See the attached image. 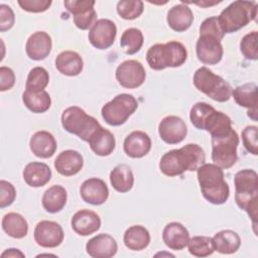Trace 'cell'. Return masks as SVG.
Segmentation results:
<instances>
[{
    "instance_id": "6da1fadb",
    "label": "cell",
    "mask_w": 258,
    "mask_h": 258,
    "mask_svg": "<svg viewBox=\"0 0 258 258\" xmlns=\"http://www.w3.org/2000/svg\"><path fill=\"white\" fill-rule=\"evenodd\" d=\"M206 163L204 149L196 144L188 143L179 149H172L162 155L159 169L166 176H176L184 171H195Z\"/></svg>"
},
{
    "instance_id": "7a4b0ae2",
    "label": "cell",
    "mask_w": 258,
    "mask_h": 258,
    "mask_svg": "<svg viewBox=\"0 0 258 258\" xmlns=\"http://www.w3.org/2000/svg\"><path fill=\"white\" fill-rule=\"evenodd\" d=\"M197 176L204 198L213 205L225 204L230 196V187L224 171L215 163H204L197 169Z\"/></svg>"
},
{
    "instance_id": "3957f363",
    "label": "cell",
    "mask_w": 258,
    "mask_h": 258,
    "mask_svg": "<svg viewBox=\"0 0 258 258\" xmlns=\"http://www.w3.org/2000/svg\"><path fill=\"white\" fill-rule=\"evenodd\" d=\"M235 201L237 206L245 211L252 220L257 223L258 210V174L253 169H242L235 174Z\"/></svg>"
},
{
    "instance_id": "277c9868",
    "label": "cell",
    "mask_w": 258,
    "mask_h": 258,
    "mask_svg": "<svg viewBox=\"0 0 258 258\" xmlns=\"http://www.w3.org/2000/svg\"><path fill=\"white\" fill-rule=\"evenodd\" d=\"M189 119L197 129L208 131L212 137L225 134L233 129L230 117L206 102H198L191 107Z\"/></svg>"
},
{
    "instance_id": "5b68a950",
    "label": "cell",
    "mask_w": 258,
    "mask_h": 258,
    "mask_svg": "<svg viewBox=\"0 0 258 258\" xmlns=\"http://www.w3.org/2000/svg\"><path fill=\"white\" fill-rule=\"evenodd\" d=\"M186 58L187 51L185 46L175 40L166 43H156L150 46L146 52L147 63L155 71L180 67L185 62Z\"/></svg>"
},
{
    "instance_id": "8992f818",
    "label": "cell",
    "mask_w": 258,
    "mask_h": 258,
    "mask_svg": "<svg viewBox=\"0 0 258 258\" xmlns=\"http://www.w3.org/2000/svg\"><path fill=\"white\" fill-rule=\"evenodd\" d=\"M258 5L255 1L237 0L226 7L218 16L224 33H233L245 27L257 17Z\"/></svg>"
},
{
    "instance_id": "52a82bcc",
    "label": "cell",
    "mask_w": 258,
    "mask_h": 258,
    "mask_svg": "<svg viewBox=\"0 0 258 258\" xmlns=\"http://www.w3.org/2000/svg\"><path fill=\"white\" fill-rule=\"evenodd\" d=\"M60 120L61 126L66 131L77 135L86 142H88L92 135L101 127V124L96 118L88 115L78 106L67 108L62 112Z\"/></svg>"
},
{
    "instance_id": "ba28073f",
    "label": "cell",
    "mask_w": 258,
    "mask_h": 258,
    "mask_svg": "<svg viewBox=\"0 0 258 258\" xmlns=\"http://www.w3.org/2000/svg\"><path fill=\"white\" fill-rule=\"evenodd\" d=\"M192 82L200 92L216 102H226L232 96L229 83L206 67H201L196 71Z\"/></svg>"
},
{
    "instance_id": "9c48e42d",
    "label": "cell",
    "mask_w": 258,
    "mask_h": 258,
    "mask_svg": "<svg viewBox=\"0 0 258 258\" xmlns=\"http://www.w3.org/2000/svg\"><path fill=\"white\" fill-rule=\"evenodd\" d=\"M239 136L234 129L229 132L212 137V160L222 169L232 167L237 159Z\"/></svg>"
},
{
    "instance_id": "30bf717a",
    "label": "cell",
    "mask_w": 258,
    "mask_h": 258,
    "mask_svg": "<svg viewBox=\"0 0 258 258\" xmlns=\"http://www.w3.org/2000/svg\"><path fill=\"white\" fill-rule=\"evenodd\" d=\"M138 108L137 100L130 94H119L106 103L101 110L104 121L111 126H120Z\"/></svg>"
},
{
    "instance_id": "8fae6325",
    "label": "cell",
    "mask_w": 258,
    "mask_h": 258,
    "mask_svg": "<svg viewBox=\"0 0 258 258\" xmlns=\"http://www.w3.org/2000/svg\"><path fill=\"white\" fill-rule=\"evenodd\" d=\"M115 77L121 87L126 89H136L144 83L146 73L140 61L128 59L117 67Z\"/></svg>"
},
{
    "instance_id": "7c38bea8",
    "label": "cell",
    "mask_w": 258,
    "mask_h": 258,
    "mask_svg": "<svg viewBox=\"0 0 258 258\" xmlns=\"http://www.w3.org/2000/svg\"><path fill=\"white\" fill-rule=\"evenodd\" d=\"M69 12L73 14L75 25L81 30H87L97 21V12L93 0H67L63 2Z\"/></svg>"
},
{
    "instance_id": "4fadbf2b",
    "label": "cell",
    "mask_w": 258,
    "mask_h": 258,
    "mask_svg": "<svg viewBox=\"0 0 258 258\" xmlns=\"http://www.w3.org/2000/svg\"><path fill=\"white\" fill-rule=\"evenodd\" d=\"M117 34L116 24L110 19H98L90 28L89 41L98 49H107L113 45Z\"/></svg>"
},
{
    "instance_id": "5bb4252c",
    "label": "cell",
    "mask_w": 258,
    "mask_h": 258,
    "mask_svg": "<svg viewBox=\"0 0 258 258\" xmlns=\"http://www.w3.org/2000/svg\"><path fill=\"white\" fill-rule=\"evenodd\" d=\"M196 52L201 62L214 66L221 61L224 49L221 40L217 37L210 34H200L196 44Z\"/></svg>"
},
{
    "instance_id": "9a60e30c",
    "label": "cell",
    "mask_w": 258,
    "mask_h": 258,
    "mask_svg": "<svg viewBox=\"0 0 258 258\" xmlns=\"http://www.w3.org/2000/svg\"><path fill=\"white\" fill-rule=\"evenodd\" d=\"M33 236L38 246L43 248H55L62 243L64 234L58 223L43 220L35 226Z\"/></svg>"
},
{
    "instance_id": "2e32d148",
    "label": "cell",
    "mask_w": 258,
    "mask_h": 258,
    "mask_svg": "<svg viewBox=\"0 0 258 258\" xmlns=\"http://www.w3.org/2000/svg\"><path fill=\"white\" fill-rule=\"evenodd\" d=\"M158 134L165 143H180L187 134L185 122L177 116H166L158 124Z\"/></svg>"
},
{
    "instance_id": "e0dca14e",
    "label": "cell",
    "mask_w": 258,
    "mask_h": 258,
    "mask_svg": "<svg viewBox=\"0 0 258 258\" xmlns=\"http://www.w3.org/2000/svg\"><path fill=\"white\" fill-rule=\"evenodd\" d=\"M80 194L83 201L87 204L100 206L108 200L109 188L103 179L91 177L82 183Z\"/></svg>"
},
{
    "instance_id": "ac0fdd59",
    "label": "cell",
    "mask_w": 258,
    "mask_h": 258,
    "mask_svg": "<svg viewBox=\"0 0 258 258\" xmlns=\"http://www.w3.org/2000/svg\"><path fill=\"white\" fill-rule=\"evenodd\" d=\"M86 251L93 258H111L116 255L118 245L111 235L103 233L87 242Z\"/></svg>"
},
{
    "instance_id": "d6986e66",
    "label": "cell",
    "mask_w": 258,
    "mask_h": 258,
    "mask_svg": "<svg viewBox=\"0 0 258 258\" xmlns=\"http://www.w3.org/2000/svg\"><path fill=\"white\" fill-rule=\"evenodd\" d=\"M51 37L45 31L32 33L25 44L26 54L32 60H42L46 58L51 51Z\"/></svg>"
},
{
    "instance_id": "ffe728a7",
    "label": "cell",
    "mask_w": 258,
    "mask_h": 258,
    "mask_svg": "<svg viewBox=\"0 0 258 258\" xmlns=\"http://www.w3.org/2000/svg\"><path fill=\"white\" fill-rule=\"evenodd\" d=\"M73 230L80 236H89L97 232L101 227L100 216L91 210H80L72 218Z\"/></svg>"
},
{
    "instance_id": "44dd1931",
    "label": "cell",
    "mask_w": 258,
    "mask_h": 258,
    "mask_svg": "<svg viewBox=\"0 0 258 258\" xmlns=\"http://www.w3.org/2000/svg\"><path fill=\"white\" fill-rule=\"evenodd\" d=\"M123 149L127 156L131 158H141L150 151L151 139L149 135L143 131H133L126 136Z\"/></svg>"
},
{
    "instance_id": "7402d4cb",
    "label": "cell",
    "mask_w": 258,
    "mask_h": 258,
    "mask_svg": "<svg viewBox=\"0 0 258 258\" xmlns=\"http://www.w3.org/2000/svg\"><path fill=\"white\" fill-rule=\"evenodd\" d=\"M84 166V158L82 154L76 150L61 151L54 160V168L64 176H72L79 173Z\"/></svg>"
},
{
    "instance_id": "603a6c76",
    "label": "cell",
    "mask_w": 258,
    "mask_h": 258,
    "mask_svg": "<svg viewBox=\"0 0 258 258\" xmlns=\"http://www.w3.org/2000/svg\"><path fill=\"white\" fill-rule=\"evenodd\" d=\"M162 240L164 244L171 250L179 251L185 248L189 240L187 229L180 223H168L162 231Z\"/></svg>"
},
{
    "instance_id": "cb8c5ba5",
    "label": "cell",
    "mask_w": 258,
    "mask_h": 258,
    "mask_svg": "<svg viewBox=\"0 0 258 258\" xmlns=\"http://www.w3.org/2000/svg\"><path fill=\"white\" fill-rule=\"evenodd\" d=\"M32 153L39 158H49L56 151V140L54 136L45 130L35 132L29 141Z\"/></svg>"
},
{
    "instance_id": "d4e9b609",
    "label": "cell",
    "mask_w": 258,
    "mask_h": 258,
    "mask_svg": "<svg viewBox=\"0 0 258 258\" xmlns=\"http://www.w3.org/2000/svg\"><path fill=\"white\" fill-rule=\"evenodd\" d=\"M166 21L172 30L183 32L191 26L194 21V14L187 5L183 3L176 4L168 10Z\"/></svg>"
},
{
    "instance_id": "484cf974",
    "label": "cell",
    "mask_w": 258,
    "mask_h": 258,
    "mask_svg": "<svg viewBox=\"0 0 258 258\" xmlns=\"http://www.w3.org/2000/svg\"><path fill=\"white\" fill-rule=\"evenodd\" d=\"M22 176L26 184L29 186L41 187L50 180L51 170L49 166L43 162L32 161L26 164L23 169Z\"/></svg>"
},
{
    "instance_id": "4316f807",
    "label": "cell",
    "mask_w": 258,
    "mask_h": 258,
    "mask_svg": "<svg viewBox=\"0 0 258 258\" xmlns=\"http://www.w3.org/2000/svg\"><path fill=\"white\" fill-rule=\"evenodd\" d=\"M56 70L68 77H75L82 73L84 61L82 56L73 50H64L57 54L55 58Z\"/></svg>"
},
{
    "instance_id": "83f0119b",
    "label": "cell",
    "mask_w": 258,
    "mask_h": 258,
    "mask_svg": "<svg viewBox=\"0 0 258 258\" xmlns=\"http://www.w3.org/2000/svg\"><path fill=\"white\" fill-rule=\"evenodd\" d=\"M88 143L92 151L99 156L110 155L116 146V140L113 133L102 126L92 135Z\"/></svg>"
},
{
    "instance_id": "f1b7e54d",
    "label": "cell",
    "mask_w": 258,
    "mask_h": 258,
    "mask_svg": "<svg viewBox=\"0 0 258 258\" xmlns=\"http://www.w3.org/2000/svg\"><path fill=\"white\" fill-rule=\"evenodd\" d=\"M214 251L221 254H233L241 246L240 236L232 230H223L214 235L212 238Z\"/></svg>"
},
{
    "instance_id": "f546056e",
    "label": "cell",
    "mask_w": 258,
    "mask_h": 258,
    "mask_svg": "<svg viewBox=\"0 0 258 258\" xmlns=\"http://www.w3.org/2000/svg\"><path fill=\"white\" fill-rule=\"evenodd\" d=\"M68 200V194L63 186L55 184L48 187L41 199V204L43 209L51 214H55L60 212Z\"/></svg>"
},
{
    "instance_id": "4dcf8cb0",
    "label": "cell",
    "mask_w": 258,
    "mask_h": 258,
    "mask_svg": "<svg viewBox=\"0 0 258 258\" xmlns=\"http://www.w3.org/2000/svg\"><path fill=\"white\" fill-rule=\"evenodd\" d=\"M123 241L129 250L140 251L149 245L150 234L145 227L141 225H134L125 231Z\"/></svg>"
},
{
    "instance_id": "1f68e13d",
    "label": "cell",
    "mask_w": 258,
    "mask_h": 258,
    "mask_svg": "<svg viewBox=\"0 0 258 258\" xmlns=\"http://www.w3.org/2000/svg\"><path fill=\"white\" fill-rule=\"evenodd\" d=\"M110 182L119 192L129 191L134 184V175L127 164H118L110 172Z\"/></svg>"
},
{
    "instance_id": "d6a6232c",
    "label": "cell",
    "mask_w": 258,
    "mask_h": 258,
    "mask_svg": "<svg viewBox=\"0 0 258 258\" xmlns=\"http://www.w3.org/2000/svg\"><path fill=\"white\" fill-rule=\"evenodd\" d=\"M2 229L10 237L24 238L28 232V224L23 216L18 213H8L2 218Z\"/></svg>"
},
{
    "instance_id": "836d02e7",
    "label": "cell",
    "mask_w": 258,
    "mask_h": 258,
    "mask_svg": "<svg viewBox=\"0 0 258 258\" xmlns=\"http://www.w3.org/2000/svg\"><path fill=\"white\" fill-rule=\"evenodd\" d=\"M232 96L235 102L244 108L249 110L257 108V85L255 83H247L242 86H238L232 91Z\"/></svg>"
},
{
    "instance_id": "e575fe53",
    "label": "cell",
    "mask_w": 258,
    "mask_h": 258,
    "mask_svg": "<svg viewBox=\"0 0 258 258\" xmlns=\"http://www.w3.org/2000/svg\"><path fill=\"white\" fill-rule=\"evenodd\" d=\"M22 102L29 111L36 114L46 112L51 105L50 96L45 90L39 93L24 91L22 94Z\"/></svg>"
},
{
    "instance_id": "d590c367",
    "label": "cell",
    "mask_w": 258,
    "mask_h": 258,
    "mask_svg": "<svg viewBox=\"0 0 258 258\" xmlns=\"http://www.w3.org/2000/svg\"><path fill=\"white\" fill-rule=\"evenodd\" d=\"M49 83L48 72L42 67L32 68L27 76L25 83V91L31 93H39L44 91Z\"/></svg>"
},
{
    "instance_id": "8d00e7d4",
    "label": "cell",
    "mask_w": 258,
    "mask_h": 258,
    "mask_svg": "<svg viewBox=\"0 0 258 258\" xmlns=\"http://www.w3.org/2000/svg\"><path fill=\"white\" fill-rule=\"evenodd\" d=\"M144 37L143 33L140 29L131 27L127 28L121 38H120V45L127 54H134L138 52L142 45H143Z\"/></svg>"
},
{
    "instance_id": "74e56055",
    "label": "cell",
    "mask_w": 258,
    "mask_h": 258,
    "mask_svg": "<svg viewBox=\"0 0 258 258\" xmlns=\"http://www.w3.org/2000/svg\"><path fill=\"white\" fill-rule=\"evenodd\" d=\"M186 246L195 257H208L214 253L212 238L207 236H195L188 240Z\"/></svg>"
},
{
    "instance_id": "f35d334b",
    "label": "cell",
    "mask_w": 258,
    "mask_h": 258,
    "mask_svg": "<svg viewBox=\"0 0 258 258\" xmlns=\"http://www.w3.org/2000/svg\"><path fill=\"white\" fill-rule=\"evenodd\" d=\"M144 9L143 2L140 0H121L117 3V13L126 20L138 18Z\"/></svg>"
},
{
    "instance_id": "ab89813d",
    "label": "cell",
    "mask_w": 258,
    "mask_h": 258,
    "mask_svg": "<svg viewBox=\"0 0 258 258\" xmlns=\"http://www.w3.org/2000/svg\"><path fill=\"white\" fill-rule=\"evenodd\" d=\"M257 39H258V32L256 30L245 34L241 39L240 50L245 58L250 60L258 59Z\"/></svg>"
},
{
    "instance_id": "60d3db41",
    "label": "cell",
    "mask_w": 258,
    "mask_h": 258,
    "mask_svg": "<svg viewBox=\"0 0 258 258\" xmlns=\"http://www.w3.org/2000/svg\"><path fill=\"white\" fill-rule=\"evenodd\" d=\"M258 128L254 125H249L244 128L242 131V140L243 145L246 150L253 155L258 154Z\"/></svg>"
},
{
    "instance_id": "b9f144b4",
    "label": "cell",
    "mask_w": 258,
    "mask_h": 258,
    "mask_svg": "<svg viewBox=\"0 0 258 258\" xmlns=\"http://www.w3.org/2000/svg\"><path fill=\"white\" fill-rule=\"evenodd\" d=\"M200 34H210L217 37L219 40H222L224 38L225 33L222 30V27L219 23L218 16L206 18L200 26Z\"/></svg>"
},
{
    "instance_id": "7bdbcfd3",
    "label": "cell",
    "mask_w": 258,
    "mask_h": 258,
    "mask_svg": "<svg viewBox=\"0 0 258 258\" xmlns=\"http://www.w3.org/2000/svg\"><path fill=\"white\" fill-rule=\"evenodd\" d=\"M16 198V189L14 185L4 179L0 180V208L10 206Z\"/></svg>"
},
{
    "instance_id": "ee69618b",
    "label": "cell",
    "mask_w": 258,
    "mask_h": 258,
    "mask_svg": "<svg viewBox=\"0 0 258 258\" xmlns=\"http://www.w3.org/2000/svg\"><path fill=\"white\" fill-rule=\"evenodd\" d=\"M17 3L27 12L39 13L46 11L52 2L50 0H18Z\"/></svg>"
},
{
    "instance_id": "f6af8a7d",
    "label": "cell",
    "mask_w": 258,
    "mask_h": 258,
    "mask_svg": "<svg viewBox=\"0 0 258 258\" xmlns=\"http://www.w3.org/2000/svg\"><path fill=\"white\" fill-rule=\"evenodd\" d=\"M15 22V16L12 9L5 4L0 5V31L4 32L12 28Z\"/></svg>"
},
{
    "instance_id": "bcb514c9",
    "label": "cell",
    "mask_w": 258,
    "mask_h": 258,
    "mask_svg": "<svg viewBox=\"0 0 258 258\" xmlns=\"http://www.w3.org/2000/svg\"><path fill=\"white\" fill-rule=\"evenodd\" d=\"M15 84V74L12 69L8 67L0 68V91L4 92L12 89Z\"/></svg>"
},
{
    "instance_id": "7dc6e473",
    "label": "cell",
    "mask_w": 258,
    "mask_h": 258,
    "mask_svg": "<svg viewBox=\"0 0 258 258\" xmlns=\"http://www.w3.org/2000/svg\"><path fill=\"white\" fill-rule=\"evenodd\" d=\"M1 257L2 258H5V257H11V258H17V257H20V258H24L25 255L24 253H22L19 249H15V248H10V249H6L2 254H1Z\"/></svg>"
},
{
    "instance_id": "c3c4849f",
    "label": "cell",
    "mask_w": 258,
    "mask_h": 258,
    "mask_svg": "<svg viewBox=\"0 0 258 258\" xmlns=\"http://www.w3.org/2000/svg\"><path fill=\"white\" fill-rule=\"evenodd\" d=\"M221 1H218V2H209V1H202V2H195V4L197 5H200L202 7H208V6H213V5H216L218 3H220Z\"/></svg>"
}]
</instances>
